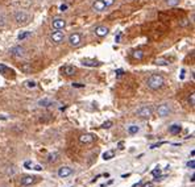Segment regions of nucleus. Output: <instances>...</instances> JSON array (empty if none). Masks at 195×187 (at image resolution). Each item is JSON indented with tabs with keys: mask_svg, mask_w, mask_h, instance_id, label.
Listing matches in <instances>:
<instances>
[{
	"mask_svg": "<svg viewBox=\"0 0 195 187\" xmlns=\"http://www.w3.org/2000/svg\"><path fill=\"white\" fill-rule=\"evenodd\" d=\"M163 83H165V79L160 74H152L148 78V82H146V84L150 90H160L163 86Z\"/></svg>",
	"mask_w": 195,
	"mask_h": 187,
	"instance_id": "f257e3e1",
	"label": "nucleus"
},
{
	"mask_svg": "<svg viewBox=\"0 0 195 187\" xmlns=\"http://www.w3.org/2000/svg\"><path fill=\"white\" fill-rule=\"evenodd\" d=\"M15 20L17 24L25 25L30 21V15L28 12H25V11H17V12L15 13Z\"/></svg>",
	"mask_w": 195,
	"mask_h": 187,
	"instance_id": "f03ea898",
	"label": "nucleus"
},
{
	"mask_svg": "<svg viewBox=\"0 0 195 187\" xmlns=\"http://www.w3.org/2000/svg\"><path fill=\"white\" fill-rule=\"evenodd\" d=\"M137 115L140 116V117L149 119L152 115H153V109H152V107H149V106H142L137 109Z\"/></svg>",
	"mask_w": 195,
	"mask_h": 187,
	"instance_id": "7ed1b4c3",
	"label": "nucleus"
},
{
	"mask_svg": "<svg viewBox=\"0 0 195 187\" xmlns=\"http://www.w3.org/2000/svg\"><path fill=\"white\" fill-rule=\"evenodd\" d=\"M67 41H69L70 46L77 47V46L81 45V42H82V36L79 35V33H71V35L67 37Z\"/></svg>",
	"mask_w": 195,
	"mask_h": 187,
	"instance_id": "20e7f679",
	"label": "nucleus"
},
{
	"mask_svg": "<svg viewBox=\"0 0 195 187\" xmlns=\"http://www.w3.org/2000/svg\"><path fill=\"white\" fill-rule=\"evenodd\" d=\"M170 112H171L170 106L166 104V103L160 104V106L157 107V115L161 116V117H166V116H169V115H170Z\"/></svg>",
	"mask_w": 195,
	"mask_h": 187,
	"instance_id": "39448f33",
	"label": "nucleus"
},
{
	"mask_svg": "<svg viewBox=\"0 0 195 187\" xmlns=\"http://www.w3.org/2000/svg\"><path fill=\"white\" fill-rule=\"evenodd\" d=\"M50 40H52L53 44H61V42L65 41V33L62 32V30H55V32L52 33V36H50Z\"/></svg>",
	"mask_w": 195,
	"mask_h": 187,
	"instance_id": "423d86ee",
	"label": "nucleus"
},
{
	"mask_svg": "<svg viewBox=\"0 0 195 187\" xmlns=\"http://www.w3.org/2000/svg\"><path fill=\"white\" fill-rule=\"evenodd\" d=\"M65 27H66V20H63L61 17H57L52 21V28L55 30H61V29H63Z\"/></svg>",
	"mask_w": 195,
	"mask_h": 187,
	"instance_id": "0eeeda50",
	"label": "nucleus"
},
{
	"mask_svg": "<svg viewBox=\"0 0 195 187\" xmlns=\"http://www.w3.org/2000/svg\"><path fill=\"white\" fill-rule=\"evenodd\" d=\"M11 54L13 57H16V58H21V57L25 55V49L21 45H16V46H13L11 49Z\"/></svg>",
	"mask_w": 195,
	"mask_h": 187,
	"instance_id": "6e6552de",
	"label": "nucleus"
},
{
	"mask_svg": "<svg viewBox=\"0 0 195 187\" xmlns=\"http://www.w3.org/2000/svg\"><path fill=\"white\" fill-rule=\"evenodd\" d=\"M37 182V177H33V175H25L21 178V186L27 187V186H32Z\"/></svg>",
	"mask_w": 195,
	"mask_h": 187,
	"instance_id": "1a4fd4ad",
	"label": "nucleus"
},
{
	"mask_svg": "<svg viewBox=\"0 0 195 187\" xmlns=\"http://www.w3.org/2000/svg\"><path fill=\"white\" fill-rule=\"evenodd\" d=\"M95 35L98 36V37H106L107 35H108V32H109V29L107 27H104V25H99V27L95 28Z\"/></svg>",
	"mask_w": 195,
	"mask_h": 187,
	"instance_id": "9d476101",
	"label": "nucleus"
},
{
	"mask_svg": "<svg viewBox=\"0 0 195 187\" xmlns=\"http://www.w3.org/2000/svg\"><path fill=\"white\" fill-rule=\"evenodd\" d=\"M94 140H95V136L91 134V133H86V134H82L79 137L81 144H91V142H94Z\"/></svg>",
	"mask_w": 195,
	"mask_h": 187,
	"instance_id": "9b49d317",
	"label": "nucleus"
},
{
	"mask_svg": "<svg viewBox=\"0 0 195 187\" xmlns=\"http://www.w3.org/2000/svg\"><path fill=\"white\" fill-rule=\"evenodd\" d=\"M73 174V169L69 168V166H63L58 170V177L61 178H66V177H70Z\"/></svg>",
	"mask_w": 195,
	"mask_h": 187,
	"instance_id": "f8f14e48",
	"label": "nucleus"
},
{
	"mask_svg": "<svg viewBox=\"0 0 195 187\" xmlns=\"http://www.w3.org/2000/svg\"><path fill=\"white\" fill-rule=\"evenodd\" d=\"M75 71H77V69H75L73 65H66V66L62 67V74L66 75V76H71L75 74Z\"/></svg>",
	"mask_w": 195,
	"mask_h": 187,
	"instance_id": "ddd939ff",
	"label": "nucleus"
},
{
	"mask_svg": "<svg viewBox=\"0 0 195 187\" xmlns=\"http://www.w3.org/2000/svg\"><path fill=\"white\" fill-rule=\"evenodd\" d=\"M92 9L96 11V12H103V11L107 9V7L104 5V3L101 0H96V1L92 4Z\"/></svg>",
	"mask_w": 195,
	"mask_h": 187,
	"instance_id": "4468645a",
	"label": "nucleus"
},
{
	"mask_svg": "<svg viewBox=\"0 0 195 187\" xmlns=\"http://www.w3.org/2000/svg\"><path fill=\"white\" fill-rule=\"evenodd\" d=\"M82 65H83V66H89V67H96L100 63H99L98 61H94V59H83V61H82Z\"/></svg>",
	"mask_w": 195,
	"mask_h": 187,
	"instance_id": "2eb2a0df",
	"label": "nucleus"
},
{
	"mask_svg": "<svg viewBox=\"0 0 195 187\" xmlns=\"http://www.w3.org/2000/svg\"><path fill=\"white\" fill-rule=\"evenodd\" d=\"M20 70H21V71H24V73H27V74H29V73L33 71V67H32V65H30V63L25 62V63L20 65Z\"/></svg>",
	"mask_w": 195,
	"mask_h": 187,
	"instance_id": "dca6fc26",
	"label": "nucleus"
},
{
	"mask_svg": "<svg viewBox=\"0 0 195 187\" xmlns=\"http://www.w3.org/2000/svg\"><path fill=\"white\" fill-rule=\"evenodd\" d=\"M181 129H182V127H181L179 124H173V125L169 127V132H170L171 134H178V133L181 132Z\"/></svg>",
	"mask_w": 195,
	"mask_h": 187,
	"instance_id": "f3484780",
	"label": "nucleus"
},
{
	"mask_svg": "<svg viewBox=\"0 0 195 187\" xmlns=\"http://www.w3.org/2000/svg\"><path fill=\"white\" fill-rule=\"evenodd\" d=\"M132 57H133L135 59H137V61H141V59L144 58V52L142 50H133V52H132Z\"/></svg>",
	"mask_w": 195,
	"mask_h": 187,
	"instance_id": "a211bd4d",
	"label": "nucleus"
},
{
	"mask_svg": "<svg viewBox=\"0 0 195 187\" xmlns=\"http://www.w3.org/2000/svg\"><path fill=\"white\" fill-rule=\"evenodd\" d=\"M38 106L40 107H49L53 104V101L50 100V99H41V100H38Z\"/></svg>",
	"mask_w": 195,
	"mask_h": 187,
	"instance_id": "6ab92c4d",
	"label": "nucleus"
},
{
	"mask_svg": "<svg viewBox=\"0 0 195 187\" xmlns=\"http://www.w3.org/2000/svg\"><path fill=\"white\" fill-rule=\"evenodd\" d=\"M0 73H3V74H8V73H11V74L13 75V70L12 69H9V67H7L5 65H1L0 63Z\"/></svg>",
	"mask_w": 195,
	"mask_h": 187,
	"instance_id": "aec40b11",
	"label": "nucleus"
},
{
	"mask_svg": "<svg viewBox=\"0 0 195 187\" xmlns=\"http://www.w3.org/2000/svg\"><path fill=\"white\" fill-rule=\"evenodd\" d=\"M32 36V32H21L19 35V41H24V40H27L28 37H30Z\"/></svg>",
	"mask_w": 195,
	"mask_h": 187,
	"instance_id": "412c9836",
	"label": "nucleus"
},
{
	"mask_svg": "<svg viewBox=\"0 0 195 187\" xmlns=\"http://www.w3.org/2000/svg\"><path fill=\"white\" fill-rule=\"evenodd\" d=\"M58 153H52V154H50L49 155V158H47V161H49V162L50 163H54V162H57V161H58Z\"/></svg>",
	"mask_w": 195,
	"mask_h": 187,
	"instance_id": "4be33fe9",
	"label": "nucleus"
},
{
	"mask_svg": "<svg viewBox=\"0 0 195 187\" xmlns=\"http://www.w3.org/2000/svg\"><path fill=\"white\" fill-rule=\"evenodd\" d=\"M138 131H140V128H138L137 125H129L128 127V133H129V134H136Z\"/></svg>",
	"mask_w": 195,
	"mask_h": 187,
	"instance_id": "5701e85b",
	"label": "nucleus"
},
{
	"mask_svg": "<svg viewBox=\"0 0 195 187\" xmlns=\"http://www.w3.org/2000/svg\"><path fill=\"white\" fill-rule=\"evenodd\" d=\"M114 155H115V152H114V150H108V152L103 153V158H104L106 161H107V160H111Z\"/></svg>",
	"mask_w": 195,
	"mask_h": 187,
	"instance_id": "b1692460",
	"label": "nucleus"
},
{
	"mask_svg": "<svg viewBox=\"0 0 195 187\" xmlns=\"http://www.w3.org/2000/svg\"><path fill=\"white\" fill-rule=\"evenodd\" d=\"M181 0H165L166 5H169V7H176V5L179 4Z\"/></svg>",
	"mask_w": 195,
	"mask_h": 187,
	"instance_id": "393cba45",
	"label": "nucleus"
},
{
	"mask_svg": "<svg viewBox=\"0 0 195 187\" xmlns=\"http://www.w3.org/2000/svg\"><path fill=\"white\" fill-rule=\"evenodd\" d=\"M156 63H157V65H160V66H166V65H169V63H170V62H169V61H166V59L158 58L157 61H156Z\"/></svg>",
	"mask_w": 195,
	"mask_h": 187,
	"instance_id": "a878e982",
	"label": "nucleus"
},
{
	"mask_svg": "<svg viewBox=\"0 0 195 187\" xmlns=\"http://www.w3.org/2000/svg\"><path fill=\"white\" fill-rule=\"evenodd\" d=\"M189 104H190L191 107L195 106V94L194 92H191V95L189 96Z\"/></svg>",
	"mask_w": 195,
	"mask_h": 187,
	"instance_id": "bb28decb",
	"label": "nucleus"
},
{
	"mask_svg": "<svg viewBox=\"0 0 195 187\" xmlns=\"http://www.w3.org/2000/svg\"><path fill=\"white\" fill-rule=\"evenodd\" d=\"M27 87H28V88H36V87H37V83H36L35 81H28L27 82Z\"/></svg>",
	"mask_w": 195,
	"mask_h": 187,
	"instance_id": "cd10ccee",
	"label": "nucleus"
},
{
	"mask_svg": "<svg viewBox=\"0 0 195 187\" xmlns=\"http://www.w3.org/2000/svg\"><path fill=\"white\" fill-rule=\"evenodd\" d=\"M152 175L156 177V179H158V177H161V170L160 169H154L153 171H152Z\"/></svg>",
	"mask_w": 195,
	"mask_h": 187,
	"instance_id": "c85d7f7f",
	"label": "nucleus"
},
{
	"mask_svg": "<svg viewBox=\"0 0 195 187\" xmlns=\"http://www.w3.org/2000/svg\"><path fill=\"white\" fill-rule=\"evenodd\" d=\"M101 1L104 3V5H106L107 8H108V7H111V5H114V4H115V0H101Z\"/></svg>",
	"mask_w": 195,
	"mask_h": 187,
	"instance_id": "c756f323",
	"label": "nucleus"
},
{
	"mask_svg": "<svg viewBox=\"0 0 195 187\" xmlns=\"http://www.w3.org/2000/svg\"><path fill=\"white\" fill-rule=\"evenodd\" d=\"M112 124H114V123H112L111 120H108V121H106V123H104L101 127H103L104 129H109V128H111V127H112Z\"/></svg>",
	"mask_w": 195,
	"mask_h": 187,
	"instance_id": "7c9ffc66",
	"label": "nucleus"
},
{
	"mask_svg": "<svg viewBox=\"0 0 195 187\" xmlns=\"http://www.w3.org/2000/svg\"><path fill=\"white\" fill-rule=\"evenodd\" d=\"M59 11H61V12L67 11V4H61V5H59Z\"/></svg>",
	"mask_w": 195,
	"mask_h": 187,
	"instance_id": "2f4dec72",
	"label": "nucleus"
},
{
	"mask_svg": "<svg viewBox=\"0 0 195 187\" xmlns=\"http://www.w3.org/2000/svg\"><path fill=\"white\" fill-rule=\"evenodd\" d=\"M73 87H75V88H83L84 84L83 83H73Z\"/></svg>",
	"mask_w": 195,
	"mask_h": 187,
	"instance_id": "473e14b6",
	"label": "nucleus"
},
{
	"mask_svg": "<svg viewBox=\"0 0 195 187\" xmlns=\"http://www.w3.org/2000/svg\"><path fill=\"white\" fill-rule=\"evenodd\" d=\"M194 166H195V162H194V160H191V161H189V162H187V168H190V169H194Z\"/></svg>",
	"mask_w": 195,
	"mask_h": 187,
	"instance_id": "72a5a7b5",
	"label": "nucleus"
},
{
	"mask_svg": "<svg viewBox=\"0 0 195 187\" xmlns=\"http://www.w3.org/2000/svg\"><path fill=\"white\" fill-rule=\"evenodd\" d=\"M123 74H124V71H123V70H121V69L116 70V75H117V76H121V75H123Z\"/></svg>",
	"mask_w": 195,
	"mask_h": 187,
	"instance_id": "f704fd0d",
	"label": "nucleus"
},
{
	"mask_svg": "<svg viewBox=\"0 0 195 187\" xmlns=\"http://www.w3.org/2000/svg\"><path fill=\"white\" fill-rule=\"evenodd\" d=\"M144 187H153V183H152V182L145 183V185H144Z\"/></svg>",
	"mask_w": 195,
	"mask_h": 187,
	"instance_id": "c9c22d12",
	"label": "nucleus"
},
{
	"mask_svg": "<svg viewBox=\"0 0 195 187\" xmlns=\"http://www.w3.org/2000/svg\"><path fill=\"white\" fill-rule=\"evenodd\" d=\"M33 169H35V170H37V171H40V170H42V168H41V166H35V168H33Z\"/></svg>",
	"mask_w": 195,
	"mask_h": 187,
	"instance_id": "e433bc0d",
	"label": "nucleus"
},
{
	"mask_svg": "<svg viewBox=\"0 0 195 187\" xmlns=\"http://www.w3.org/2000/svg\"><path fill=\"white\" fill-rule=\"evenodd\" d=\"M120 36H121V33H119V35L116 36V42H119V40H120Z\"/></svg>",
	"mask_w": 195,
	"mask_h": 187,
	"instance_id": "4c0bfd02",
	"label": "nucleus"
},
{
	"mask_svg": "<svg viewBox=\"0 0 195 187\" xmlns=\"http://www.w3.org/2000/svg\"><path fill=\"white\" fill-rule=\"evenodd\" d=\"M5 187H8V186H5Z\"/></svg>",
	"mask_w": 195,
	"mask_h": 187,
	"instance_id": "58836bf2",
	"label": "nucleus"
}]
</instances>
